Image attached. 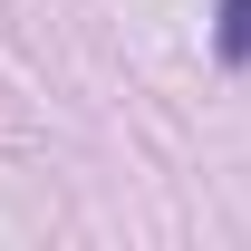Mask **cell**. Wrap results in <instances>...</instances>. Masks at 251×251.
Wrapping results in <instances>:
<instances>
[{"mask_svg": "<svg viewBox=\"0 0 251 251\" xmlns=\"http://www.w3.org/2000/svg\"><path fill=\"white\" fill-rule=\"evenodd\" d=\"M213 49H222L232 68L251 58V0H222V29H213Z\"/></svg>", "mask_w": 251, "mask_h": 251, "instance_id": "6da1fadb", "label": "cell"}]
</instances>
